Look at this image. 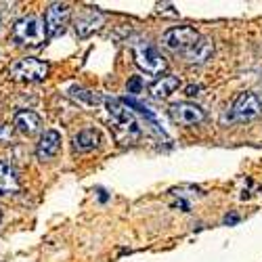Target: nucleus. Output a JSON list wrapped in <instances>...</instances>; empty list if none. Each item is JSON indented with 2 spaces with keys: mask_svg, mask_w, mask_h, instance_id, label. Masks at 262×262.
Listing matches in <instances>:
<instances>
[{
  "mask_svg": "<svg viewBox=\"0 0 262 262\" xmlns=\"http://www.w3.org/2000/svg\"><path fill=\"white\" fill-rule=\"evenodd\" d=\"M19 191V177L13 164L0 160V195H9Z\"/></svg>",
  "mask_w": 262,
  "mask_h": 262,
  "instance_id": "f8f14e48",
  "label": "nucleus"
},
{
  "mask_svg": "<svg viewBox=\"0 0 262 262\" xmlns=\"http://www.w3.org/2000/svg\"><path fill=\"white\" fill-rule=\"evenodd\" d=\"M126 89H128L130 95H139V93H143V80H141V76L130 78L128 84H126Z\"/></svg>",
  "mask_w": 262,
  "mask_h": 262,
  "instance_id": "f3484780",
  "label": "nucleus"
},
{
  "mask_svg": "<svg viewBox=\"0 0 262 262\" xmlns=\"http://www.w3.org/2000/svg\"><path fill=\"white\" fill-rule=\"evenodd\" d=\"M72 95H74L76 99L86 101L89 105H97V103H101V101H103L97 93H93V91H84V89H72Z\"/></svg>",
  "mask_w": 262,
  "mask_h": 262,
  "instance_id": "dca6fc26",
  "label": "nucleus"
},
{
  "mask_svg": "<svg viewBox=\"0 0 262 262\" xmlns=\"http://www.w3.org/2000/svg\"><path fill=\"white\" fill-rule=\"evenodd\" d=\"M49 72H51V65L47 61H40L34 57L17 59L9 68L11 78H15L19 82H42L49 78Z\"/></svg>",
  "mask_w": 262,
  "mask_h": 262,
  "instance_id": "f03ea898",
  "label": "nucleus"
},
{
  "mask_svg": "<svg viewBox=\"0 0 262 262\" xmlns=\"http://www.w3.org/2000/svg\"><path fill=\"white\" fill-rule=\"evenodd\" d=\"M0 223H3V208H0Z\"/></svg>",
  "mask_w": 262,
  "mask_h": 262,
  "instance_id": "6ab92c4d",
  "label": "nucleus"
},
{
  "mask_svg": "<svg viewBox=\"0 0 262 262\" xmlns=\"http://www.w3.org/2000/svg\"><path fill=\"white\" fill-rule=\"evenodd\" d=\"M101 26H103V15L99 11H86L76 19V34L80 38H86Z\"/></svg>",
  "mask_w": 262,
  "mask_h": 262,
  "instance_id": "9b49d317",
  "label": "nucleus"
},
{
  "mask_svg": "<svg viewBox=\"0 0 262 262\" xmlns=\"http://www.w3.org/2000/svg\"><path fill=\"white\" fill-rule=\"evenodd\" d=\"M170 114L174 118V122H179L183 126H198L206 120V112L195 105V103H189V101H183V103H174L170 107Z\"/></svg>",
  "mask_w": 262,
  "mask_h": 262,
  "instance_id": "423d86ee",
  "label": "nucleus"
},
{
  "mask_svg": "<svg viewBox=\"0 0 262 262\" xmlns=\"http://www.w3.org/2000/svg\"><path fill=\"white\" fill-rule=\"evenodd\" d=\"M198 91H200V86H187V95H189V97L198 95Z\"/></svg>",
  "mask_w": 262,
  "mask_h": 262,
  "instance_id": "a211bd4d",
  "label": "nucleus"
},
{
  "mask_svg": "<svg viewBox=\"0 0 262 262\" xmlns=\"http://www.w3.org/2000/svg\"><path fill=\"white\" fill-rule=\"evenodd\" d=\"M70 5L68 3H55L47 9L45 13V26H47V34L49 38L51 36H57L59 32H63L65 24H68V19H70Z\"/></svg>",
  "mask_w": 262,
  "mask_h": 262,
  "instance_id": "6e6552de",
  "label": "nucleus"
},
{
  "mask_svg": "<svg viewBox=\"0 0 262 262\" xmlns=\"http://www.w3.org/2000/svg\"><path fill=\"white\" fill-rule=\"evenodd\" d=\"M13 126H15V130H19L21 135L32 137V135L40 133V128H42V120H40V116H38V114L30 112V109H21V112H17V114H15Z\"/></svg>",
  "mask_w": 262,
  "mask_h": 262,
  "instance_id": "9d476101",
  "label": "nucleus"
},
{
  "mask_svg": "<svg viewBox=\"0 0 262 262\" xmlns=\"http://www.w3.org/2000/svg\"><path fill=\"white\" fill-rule=\"evenodd\" d=\"M260 112H262V105H260V99L254 93H242L231 107V116L239 122L254 120V118L260 116Z\"/></svg>",
  "mask_w": 262,
  "mask_h": 262,
  "instance_id": "39448f33",
  "label": "nucleus"
},
{
  "mask_svg": "<svg viewBox=\"0 0 262 262\" xmlns=\"http://www.w3.org/2000/svg\"><path fill=\"white\" fill-rule=\"evenodd\" d=\"M212 53H214L212 40H208V38L202 36L198 45H195L191 51L185 53V57H187V61H191V63H206V61L212 57Z\"/></svg>",
  "mask_w": 262,
  "mask_h": 262,
  "instance_id": "2eb2a0df",
  "label": "nucleus"
},
{
  "mask_svg": "<svg viewBox=\"0 0 262 262\" xmlns=\"http://www.w3.org/2000/svg\"><path fill=\"white\" fill-rule=\"evenodd\" d=\"M105 103H107L109 116H112L122 128H126L128 133H133V135H139V133H141V128H139V122H137L135 114L124 105V101H120V99H107Z\"/></svg>",
  "mask_w": 262,
  "mask_h": 262,
  "instance_id": "0eeeda50",
  "label": "nucleus"
},
{
  "mask_svg": "<svg viewBox=\"0 0 262 262\" xmlns=\"http://www.w3.org/2000/svg\"><path fill=\"white\" fill-rule=\"evenodd\" d=\"M200 38H202V34L195 30V28H191V26H179V28H170L162 36V45L168 51H172V53H183L185 55L187 51H191L195 45H198Z\"/></svg>",
  "mask_w": 262,
  "mask_h": 262,
  "instance_id": "7ed1b4c3",
  "label": "nucleus"
},
{
  "mask_svg": "<svg viewBox=\"0 0 262 262\" xmlns=\"http://www.w3.org/2000/svg\"><path fill=\"white\" fill-rule=\"evenodd\" d=\"M59 149H61V135L57 130H45L36 143V158L40 162H49L59 154Z\"/></svg>",
  "mask_w": 262,
  "mask_h": 262,
  "instance_id": "1a4fd4ad",
  "label": "nucleus"
},
{
  "mask_svg": "<svg viewBox=\"0 0 262 262\" xmlns=\"http://www.w3.org/2000/svg\"><path fill=\"white\" fill-rule=\"evenodd\" d=\"M135 61L137 65L149 76H160L166 72V61L158 53L156 47H151L149 42H137L135 45Z\"/></svg>",
  "mask_w": 262,
  "mask_h": 262,
  "instance_id": "20e7f679",
  "label": "nucleus"
},
{
  "mask_svg": "<svg viewBox=\"0 0 262 262\" xmlns=\"http://www.w3.org/2000/svg\"><path fill=\"white\" fill-rule=\"evenodd\" d=\"M49 38L45 19L38 15H26L15 21L13 26V40L24 47H40Z\"/></svg>",
  "mask_w": 262,
  "mask_h": 262,
  "instance_id": "f257e3e1",
  "label": "nucleus"
},
{
  "mask_svg": "<svg viewBox=\"0 0 262 262\" xmlns=\"http://www.w3.org/2000/svg\"><path fill=\"white\" fill-rule=\"evenodd\" d=\"M179 86H181V80L177 76H162L149 86V93L154 95L156 99H166V97H170L174 91H177Z\"/></svg>",
  "mask_w": 262,
  "mask_h": 262,
  "instance_id": "4468645a",
  "label": "nucleus"
},
{
  "mask_svg": "<svg viewBox=\"0 0 262 262\" xmlns=\"http://www.w3.org/2000/svg\"><path fill=\"white\" fill-rule=\"evenodd\" d=\"M101 143V133L97 128H84L74 137V151L78 154H86V151L97 149Z\"/></svg>",
  "mask_w": 262,
  "mask_h": 262,
  "instance_id": "ddd939ff",
  "label": "nucleus"
}]
</instances>
